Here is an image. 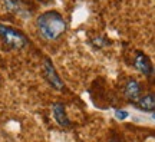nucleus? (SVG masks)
I'll list each match as a JSON object with an SVG mask.
<instances>
[{"label":"nucleus","instance_id":"nucleus-1","mask_svg":"<svg viewBox=\"0 0 155 142\" xmlns=\"http://www.w3.org/2000/svg\"><path fill=\"white\" fill-rule=\"evenodd\" d=\"M36 28L40 38H43L45 40H56L66 32V22L61 13L49 10L38 17Z\"/></svg>","mask_w":155,"mask_h":142},{"label":"nucleus","instance_id":"nucleus-2","mask_svg":"<svg viewBox=\"0 0 155 142\" xmlns=\"http://www.w3.org/2000/svg\"><path fill=\"white\" fill-rule=\"evenodd\" d=\"M0 39L9 49H25L29 45L28 38L20 30L0 23Z\"/></svg>","mask_w":155,"mask_h":142},{"label":"nucleus","instance_id":"nucleus-3","mask_svg":"<svg viewBox=\"0 0 155 142\" xmlns=\"http://www.w3.org/2000/svg\"><path fill=\"white\" fill-rule=\"evenodd\" d=\"M43 72H45V78L50 83V86H53L58 91H63L65 89L63 81L61 79L59 73L55 69V66H53V63H52V60L49 58H45L43 60Z\"/></svg>","mask_w":155,"mask_h":142},{"label":"nucleus","instance_id":"nucleus-4","mask_svg":"<svg viewBox=\"0 0 155 142\" xmlns=\"http://www.w3.org/2000/svg\"><path fill=\"white\" fill-rule=\"evenodd\" d=\"M134 65L137 68V71H139L142 75L145 76H151L154 73V66H152V62L150 60V58L147 55H144L142 52H138L135 55V59H134Z\"/></svg>","mask_w":155,"mask_h":142},{"label":"nucleus","instance_id":"nucleus-5","mask_svg":"<svg viewBox=\"0 0 155 142\" xmlns=\"http://www.w3.org/2000/svg\"><path fill=\"white\" fill-rule=\"evenodd\" d=\"M52 115L55 118L56 124L62 128H71V119L66 114V109H65V105L61 104V102H56V104L52 105Z\"/></svg>","mask_w":155,"mask_h":142},{"label":"nucleus","instance_id":"nucleus-6","mask_svg":"<svg viewBox=\"0 0 155 142\" xmlns=\"http://www.w3.org/2000/svg\"><path fill=\"white\" fill-rule=\"evenodd\" d=\"M141 93H142V86L138 81L135 79H129L125 86H124V95L128 101L131 102H138L139 98H141Z\"/></svg>","mask_w":155,"mask_h":142},{"label":"nucleus","instance_id":"nucleus-7","mask_svg":"<svg viewBox=\"0 0 155 142\" xmlns=\"http://www.w3.org/2000/svg\"><path fill=\"white\" fill-rule=\"evenodd\" d=\"M135 106L145 112H155V93H147L139 98L138 102H135Z\"/></svg>","mask_w":155,"mask_h":142},{"label":"nucleus","instance_id":"nucleus-8","mask_svg":"<svg viewBox=\"0 0 155 142\" xmlns=\"http://www.w3.org/2000/svg\"><path fill=\"white\" fill-rule=\"evenodd\" d=\"M115 116H116V119H119V121H124V119H127L128 116H129V114H128L127 111L116 109V111H115Z\"/></svg>","mask_w":155,"mask_h":142},{"label":"nucleus","instance_id":"nucleus-9","mask_svg":"<svg viewBox=\"0 0 155 142\" xmlns=\"http://www.w3.org/2000/svg\"><path fill=\"white\" fill-rule=\"evenodd\" d=\"M109 142H119V141H115V139H114V141H109Z\"/></svg>","mask_w":155,"mask_h":142},{"label":"nucleus","instance_id":"nucleus-10","mask_svg":"<svg viewBox=\"0 0 155 142\" xmlns=\"http://www.w3.org/2000/svg\"><path fill=\"white\" fill-rule=\"evenodd\" d=\"M152 118H154V119H155V114H154V115H152Z\"/></svg>","mask_w":155,"mask_h":142}]
</instances>
